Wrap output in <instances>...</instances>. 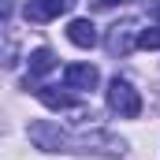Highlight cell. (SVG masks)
<instances>
[{
    "label": "cell",
    "instance_id": "obj_6",
    "mask_svg": "<svg viewBox=\"0 0 160 160\" xmlns=\"http://www.w3.org/2000/svg\"><path fill=\"white\" fill-rule=\"evenodd\" d=\"M34 93H38L41 104H45V108H52V112H78V101H75L71 93L56 89V86H38Z\"/></svg>",
    "mask_w": 160,
    "mask_h": 160
},
{
    "label": "cell",
    "instance_id": "obj_3",
    "mask_svg": "<svg viewBox=\"0 0 160 160\" xmlns=\"http://www.w3.org/2000/svg\"><path fill=\"white\" fill-rule=\"evenodd\" d=\"M71 8H75V0H26V19L30 22H52Z\"/></svg>",
    "mask_w": 160,
    "mask_h": 160
},
{
    "label": "cell",
    "instance_id": "obj_2",
    "mask_svg": "<svg viewBox=\"0 0 160 160\" xmlns=\"http://www.w3.org/2000/svg\"><path fill=\"white\" fill-rule=\"evenodd\" d=\"M138 38H142V30H138V22L134 19H123V22H116L112 30H108V52L112 56H130L134 48H138Z\"/></svg>",
    "mask_w": 160,
    "mask_h": 160
},
{
    "label": "cell",
    "instance_id": "obj_9",
    "mask_svg": "<svg viewBox=\"0 0 160 160\" xmlns=\"http://www.w3.org/2000/svg\"><path fill=\"white\" fill-rule=\"evenodd\" d=\"M138 48H160V26H149V30H142V38H138Z\"/></svg>",
    "mask_w": 160,
    "mask_h": 160
},
{
    "label": "cell",
    "instance_id": "obj_8",
    "mask_svg": "<svg viewBox=\"0 0 160 160\" xmlns=\"http://www.w3.org/2000/svg\"><path fill=\"white\" fill-rule=\"evenodd\" d=\"M67 41L78 45V48H93L97 45V26L89 19H71L67 22Z\"/></svg>",
    "mask_w": 160,
    "mask_h": 160
},
{
    "label": "cell",
    "instance_id": "obj_5",
    "mask_svg": "<svg viewBox=\"0 0 160 160\" xmlns=\"http://www.w3.org/2000/svg\"><path fill=\"white\" fill-rule=\"evenodd\" d=\"M97 67L93 63H71V67H63V86L67 89H93L97 86Z\"/></svg>",
    "mask_w": 160,
    "mask_h": 160
},
{
    "label": "cell",
    "instance_id": "obj_11",
    "mask_svg": "<svg viewBox=\"0 0 160 160\" xmlns=\"http://www.w3.org/2000/svg\"><path fill=\"white\" fill-rule=\"evenodd\" d=\"M153 15H157V19H160V4H157V8H153Z\"/></svg>",
    "mask_w": 160,
    "mask_h": 160
},
{
    "label": "cell",
    "instance_id": "obj_1",
    "mask_svg": "<svg viewBox=\"0 0 160 160\" xmlns=\"http://www.w3.org/2000/svg\"><path fill=\"white\" fill-rule=\"evenodd\" d=\"M108 108H112L119 119H134V116L142 112V97H138V89L127 78H112L108 82Z\"/></svg>",
    "mask_w": 160,
    "mask_h": 160
},
{
    "label": "cell",
    "instance_id": "obj_10",
    "mask_svg": "<svg viewBox=\"0 0 160 160\" xmlns=\"http://www.w3.org/2000/svg\"><path fill=\"white\" fill-rule=\"evenodd\" d=\"M97 8H112V4H123V0H93Z\"/></svg>",
    "mask_w": 160,
    "mask_h": 160
},
{
    "label": "cell",
    "instance_id": "obj_4",
    "mask_svg": "<svg viewBox=\"0 0 160 160\" xmlns=\"http://www.w3.org/2000/svg\"><path fill=\"white\" fill-rule=\"evenodd\" d=\"M30 138H34V145L38 149H67V145H75L60 127H52V123H34L30 127Z\"/></svg>",
    "mask_w": 160,
    "mask_h": 160
},
{
    "label": "cell",
    "instance_id": "obj_7",
    "mask_svg": "<svg viewBox=\"0 0 160 160\" xmlns=\"http://www.w3.org/2000/svg\"><path fill=\"white\" fill-rule=\"evenodd\" d=\"M52 67H56V56H52V48H34V52H30V71H26V89H30V86L38 89V86H41L38 78H45Z\"/></svg>",
    "mask_w": 160,
    "mask_h": 160
}]
</instances>
